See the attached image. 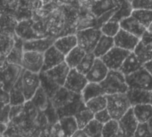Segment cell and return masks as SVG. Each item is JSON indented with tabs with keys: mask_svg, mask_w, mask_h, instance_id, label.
Returning a JSON list of instances; mask_svg holds the SVG:
<instances>
[{
	"mask_svg": "<svg viewBox=\"0 0 152 137\" xmlns=\"http://www.w3.org/2000/svg\"><path fill=\"white\" fill-rule=\"evenodd\" d=\"M51 101L60 119L67 116H75L86 106L82 94L70 91L65 86H61Z\"/></svg>",
	"mask_w": 152,
	"mask_h": 137,
	"instance_id": "obj_1",
	"label": "cell"
},
{
	"mask_svg": "<svg viewBox=\"0 0 152 137\" xmlns=\"http://www.w3.org/2000/svg\"><path fill=\"white\" fill-rule=\"evenodd\" d=\"M105 95L126 93L129 86L126 80V76L119 70H110L107 77L100 83Z\"/></svg>",
	"mask_w": 152,
	"mask_h": 137,
	"instance_id": "obj_2",
	"label": "cell"
},
{
	"mask_svg": "<svg viewBox=\"0 0 152 137\" xmlns=\"http://www.w3.org/2000/svg\"><path fill=\"white\" fill-rule=\"evenodd\" d=\"M107 95V109L112 119L119 120L126 111L132 107L131 103L126 95V93L106 95Z\"/></svg>",
	"mask_w": 152,
	"mask_h": 137,
	"instance_id": "obj_3",
	"label": "cell"
},
{
	"mask_svg": "<svg viewBox=\"0 0 152 137\" xmlns=\"http://www.w3.org/2000/svg\"><path fill=\"white\" fill-rule=\"evenodd\" d=\"M76 35L77 37V45L84 49L86 53H91L94 52L102 35V32L100 29L88 28L77 30Z\"/></svg>",
	"mask_w": 152,
	"mask_h": 137,
	"instance_id": "obj_4",
	"label": "cell"
},
{
	"mask_svg": "<svg viewBox=\"0 0 152 137\" xmlns=\"http://www.w3.org/2000/svg\"><path fill=\"white\" fill-rule=\"evenodd\" d=\"M23 71L21 65L5 62L1 67V89L10 92Z\"/></svg>",
	"mask_w": 152,
	"mask_h": 137,
	"instance_id": "obj_5",
	"label": "cell"
},
{
	"mask_svg": "<svg viewBox=\"0 0 152 137\" xmlns=\"http://www.w3.org/2000/svg\"><path fill=\"white\" fill-rule=\"evenodd\" d=\"M126 80L129 88L152 90V76L144 66L132 74L126 76Z\"/></svg>",
	"mask_w": 152,
	"mask_h": 137,
	"instance_id": "obj_6",
	"label": "cell"
},
{
	"mask_svg": "<svg viewBox=\"0 0 152 137\" xmlns=\"http://www.w3.org/2000/svg\"><path fill=\"white\" fill-rule=\"evenodd\" d=\"M130 53L131 51L115 45L102 57V60L110 70H119Z\"/></svg>",
	"mask_w": 152,
	"mask_h": 137,
	"instance_id": "obj_7",
	"label": "cell"
},
{
	"mask_svg": "<svg viewBox=\"0 0 152 137\" xmlns=\"http://www.w3.org/2000/svg\"><path fill=\"white\" fill-rule=\"evenodd\" d=\"M118 122L119 132L118 136H134L139 125V121L134 114L133 106L118 120Z\"/></svg>",
	"mask_w": 152,
	"mask_h": 137,
	"instance_id": "obj_8",
	"label": "cell"
},
{
	"mask_svg": "<svg viewBox=\"0 0 152 137\" xmlns=\"http://www.w3.org/2000/svg\"><path fill=\"white\" fill-rule=\"evenodd\" d=\"M22 86L23 92L27 101L32 99L37 89L41 86V79L39 73H35L27 70H23L22 74Z\"/></svg>",
	"mask_w": 152,
	"mask_h": 137,
	"instance_id": "obj_9",
	"label": "cell"
},
{
	"mask_svg": "<svg viewBox=\"0 0 152 137\" xmlns=\"http://www.w3.org/2000/svg\"><path fill=\"white\" fill-rule=\"evenodd\" d=\"M44 65V53L36 51H24L21 66L24 70L39 73Z\"/></svg>",
	"mask_w": 152,
	"mask_h": 137,
	"instance_id": "obj_10",
	"label": "cell"
},
{
	"mask_svg": "<svg viewBox=\"0 0 152 137\" xmlns=\"http://www.w3.org/2000/svg\"><path fill=\"white\" fill-rule=\"evenodd\" d=\"M88 82L89 81L86 76L79 72L76 68H74V69H70V71L67 77V79L63 86L75 93L82 94L84 88L86 87Z\"/></svg>",
	"mask_w": 152,
	"mask_h": 137,
	"instance_id": "obj_11",
	"label": "cell"
},
{
	"mask_svg": "<svg viewBox=\"0 0 152 137\" xmlns=\"http://www.w3.org/2000/svg\"><path fill=\"white\" fill-rule=\"evenodd\" d=\"M140 40H141L140 37H136L135 35L123 29H120L118 34L114 37V42H115L116 46L121 47L123 49H126L131 52H133L135 49Z\"/></svg>",
	"mask_w": 152,
	"mask_h": 137,
	"instance_id": "obj_12",
	"label": "cell"
},
{
	"mask_svg": "<svg viewBox=\"0 0 152 137\" xmlns=\"http://www.w3.org/2000/svg\"><path fill=\"white\" fill-rule=\"evenodd\" d=\"M34 21L33 20H21L19 21L14 29L15 33L17 36H19L20 38H22L24 41L27 40H32L36 38H41L45 37L39 35L33 27Z\"/></svg>",
	"mask_w": 152,
	"mask_h": 137,
	"instance_id": "obj_13",
	"label": "cell"
},
{
	"mask_svg": "<svg viewBox=\"0 0 152 137\" xmlns=\"http://www.w3.org/2000/svg\"><path fill=\"white\" fill-rule=\"evenodd\" d=\"M56 38L57 37L53 36H47L41 38L24 41L23 43L24 51H36L44 53L48 48L53 45Z\"/></svg>",
	"mask_w": 152,
	"mask_h": 137,
	"instance_id": "obj_14",
	"label": "cell"
},
{
	"mask_svg": "<svg viewBox=\"0 0 152 137\" xmlns=\"http://www.w3.org/2000/svg\"><path fill=\"white\" fill-rule=\"evenodd\" d=\"M65 57L66 55H64L59 49H57L54 45H52L44 53V65L42 71L48 70L65 62Z\"/></svg>",
	"mask_w": 152,
	"mask_h": 137,
	"instance_id": "obj_15",
	"label": "cell"
},
{
	"mask_svg": "<svg viewBox=\"0 0 152 137\" xmlns=\"http://www.w3.org/2000/svg\"><path fill=\"white\" fill-rule=\"evenodd\" d=\"M110 69L102 60V58H97L94 61V63L89 72L86 75L89 82L101 83L108 75Z\"/></svg>",
	"mask_w": 152,
	"mask_h": 137,
	"instance_id": "obj_16",
	"label": "cell"
},
{
	"mask_svg": "<svg viewBox=\"0 0 152 137\" xmlns=\"http://www.w3.org/2000/svg\"><path fill=\"white\" fill-rule=\"evenodd\" d=\"M69 71H70V67L68 65L66 62H63L61 64L48 70H45V72L52 80H53L59 86H63Z\"/></svg>",
	"mask_w": 152,
	"mask_h": 137,
	"instance_id": "obj_17",
	"label": "cell"
},
{
	"mask_svg": "<svg viewBox=\"0 0 152 137\" xmlns=\"http://www.w3.org/2000/svg\"><path fill=\"white\" fill-rule=\"evenodd\" d=\"M119 23H120L121 29H123L135 35L136 37H138L140 38L142 37L144 32L147 30V28L144 27L142 25V23H141L133 15H131V16H129L127 18H125Z\"/></svg>",
	"mask_w": 152,
	"mask_h": 137,
	"instance_id": "obj_18",
	"label": "cell"
},
{
	"mask_svg": "<svg viewBox=\"0 0 152 137\" xmlns=\"http://www.w3.org/2000/svg\"><path fill=\"white\" fill-rule=\"evenodd\" d=\"M126 95L132 106L142 103H151V91L149 90L129 88L126 92Z\"/></svg>",
	"mask_w": 152,
	"mask_h": 137,
	"instance_id": "obj_19",
	"label": "cell"
},
{
	"mask_svg": "<svg viewBox=\"0 0 152 137\" xmlns=\"http://www.w3.org/2000/svg\"><path fill=\"white\" fill-rule=\"evenodd\" d=\"M57 49H59L64 55H67L73 48L77 45V37L76 34H69L57 37L54 44Z\"/></svg>",
	"mask_w": 152,
	"mask_h": 137,
	"instance_id": "obj_20",
	"label": "cell"
},
{
	"mask_svg": "<svg viewBox=\"0 0 152 137\" xmlns=\"http://www.w3.org/2000/svg\"><path fill=\"white\" fill-rule=\"evenodd\" d=\"M23 43H24V40L22 38H20L19 36H17V34H16L14 46L11 50V52L6 55V62H7L21 65L23 54H24Z\"/></svg>",
	"mask_w": 152,
	"mask_h": 137,
	"instance_id": "obj_21",
	"label": "cell"
},
{
	"mask_svg": "<svg viewBox=\"0 0 152 137\" xmlns=\"http://www.w3.org/2000/svg\"><path fill=\"white\" fill-rule=\"evenodd\" d=\"M24 70V69H23ZM22 74L23 71L20 75V77L19 78V79L17 80V82L15 83V85L12 87V89L10 90V96H11V103L10 104L12 105H20V104H24L27 100L25 98L24 95V92H23V86H22Z\"/></svg>",
	"mask_w": 152,
	"mask_h": 137,
	"instance_id": "obj_22",
	"label": "cell"
},
{
	"mask_svg": "<svg viewBox=\"0 0 152 137\" xmlns=\"http://www.w3.org/2000/svg\"><path fill=\"white\" fill-rule=\"evenodd\" d=\"M142 66H143V64L140 62V60L135 55V53L134 52H131L130 54L126 57V59L123 62V64L120 67L119 70L125 76H127V75H130L133 72L138 70Z\"/></svg>",
	"mask_w": 152,
	"mask_h": 137,
	"instance_id": "obj_23",
	"label": "cell"
},
{
	"mask_svg": "<svg viewBox=\"0 0 152 137\" xmlns=\"http://www.w3.org/2000/svg\"><path fill=\"white\" fill-rule=\"evenodd\" d=\"M114 46H115L114 37L102 34L94 50V53L97 58H102Z\"/></svg>",
	"mask_w": 152,
	"mask_h": 137,
	"instance_id": "obj_24",
	"label": "cell"
},
{
	"mask_svg": "<svg viewBox=\"0 0 152 137\" xmlns=\"http://www.w3.org/2000/svg\"><path fill=\"white\" fill-rule=\"evenodd\" d=\"M116 6L118 4L115 0H94L91 6V12L97 18Z\"/></svg>",
	"mask_w": 152,
	"mask_h": 137,
	"instance_id": "obj_25",
	"label": "cell"
},
{
	"mask_svg": "<svg viewBox=\"0 0 152 137\" xmlns=\"http://www.w3.org/2000/svg\"><path fill=\"white\" fill-rule=\"evenodd\" d=\"M59 123L64 136H73L75 132L79 129L75 116H67L61 118Z\"/></svg>",
	"mask_w": 152,
	"mask_h": 137,
	"instance_id": "obj_26",
	"label": "cell"
},
{
	"mask_svg": "<svg viewBox=\"0 0 152 137\" xmlns=\"http://www.w3.org/2000/svg\"><path fill=\"white\" fill-rule=\"evenodd\" d=\"M31 102L33 103V104L37 107V109L39 111L44 112L46 110V108L48 107V105L51 102V99L48 96V95L45 93L44 88L40 86V87L37 89V91L32 97Z\"/></svg>",
	"mask_w": 152,
	"mask_h": 137,
	"instance_id": "obj_27",
	"label": "cell"
},
{
	"mask_svg": "<svg viewBox=\"0 0 152 137\" xmlns=\"http://www.w3.org/2000/svg\"><path fill=\"white\" fill-rule=\"evenodd\" d=\"M102 95H105V92L102 86H101V84L96 82H88L82 92V95L85 103L88 102L89 100L96 96Z\"/></svg>",
	"mask_w": 152,
	"mask_h": 137,
	"instance_id": "obj_28",
	"label": "cell"
},
{
	"mask_svg": "<svg viewBox=\"0 0 152 137\" xmlns=\"http://www.w3.org/2000/svg\"><path fill=\"white\" fill-rule=\"evenodd\" d=\"M86 52L82 49L80 46L77 45L75 48H73L65 57V62L68 63V65L70 67V69L77 68V65L81 62L83 58L86 56Z\"/></svg>",
	"mask_w": 152,
	"mask_h": 137,
	"instance_id": "obj_29",
	"label": "cell"
},
{
	"mask_svg": "<svg viewBox=\"0 0 152 137\" xmlns=\"http://www.w3.org/2000/svg\"><path fill=\"white\" fill-rule=\"evenodd\" d=\"M134 114L139 121V123L148 122L152 118V104L151 103H142L133 106Z\"/></svg>",
	"mask_w": 152,
	"mask_h": 137,
	"instance_id": "obj_30",
	"label": "cell"
},
{
	"mask_svg": "<svg viewBox=\"0 0 152 137\" xmlns=\"http://www.w3.org/2000/svg\"><path fill=\"white\" fill-rule=\"evenodd\" d=\"M40 75V79H41V86L44 88L45 93L48 95L50 99H52L54 95L57 93V91L60 89L61 86H59L57 83H55L53 80H52L45 71L39 72Z\"/></svg>",
	"mask_w": 152,
	"mask_h": 137,
	"instance_id": "obj_31",
	"label": "cell"
},
{
	"mask_svg": "<svg viewBox=\"0 0 152 137\" xmlns=\"http://www.w3.org/2000/svg\"><path fill=\"white\" fill-rule=\"evenodd\" d=\"M133 52L142 64L152 60V45H147L141 40Z\"/></svg>",
	"mask_w": 152,
	"mask_h": 137,
	"instance_id": "obj_32",
	"label": "cell"
},
{
	"mask_svg": "<svg viewBox=\"0 0 152 137\" xmlns=\"http://www.w3.org/2000/svg\"><path fill=\"white\" fill-rule=\"evenodd\" d=\"M133 11H134V8L132 6L131 2L126 0L125 2H123L119 5L118 9L117 10V12H115V14L112 16V18L110 19V21H115L120 22L125 18H127V17L131 16Z\"/></svg>",
	"mask_w": 152,
	"mask_h": 137,
	"instance_id": "obj_33",
	"label": "cell"
},
{
	"mask_svg": "<svg viewBox=\"0 0 152 137\" xmlns=\"http://www.w3.org/2000/svg\"><path fill=\"white\" fill-rule=\"evenodd\" d=\"M107 103H108L107 95H99V96H96V97L89 100L88 102L86 103V105L95 114L96 112L106 109Z\"/></svg>",
	"mask_w": 152,
	"mask_h": 137,
	"instance_id": "obj_34",
	"label": "cell"
},
{
	"mask_svg": "<svg viewBox=\"0 0 152 137\" xmlns=\"http://www.w3.org/2000/svg\"><path fill=\"white\" fill-rule=\"evenodd\" d=\"M75 118L77 119V126L79 129H84L85 127L94 119V113L86 106L81 110L80 111H78L76 115Z\"/></svg>",
	"mask_w": 152,
	"mask_h": 137,
	"instance_id": "obj_35",
	"label": "cell"
},
{
	"mask_svg": "<svg viewBox=\"0 0 152 137\" xmlns=\"http://www.w3.org/2000/svg\"><path fill=\"white\" fill-rule=\"evenodd\" d=\"M103 125L97 119H94L91 120L83 129L87 136L89 137H101L102 136V129H103Z\"/></svg>",
	"mask_w": 152,
	"mask_h": 137,
	"instance_id": "obj_36",
	"label": "cell"
},
{
	"mask_svg": "<svg viewBox=\"0 0 152 137\" xmlns=\"http://www.w3.org/2000/svg\"><path fill=\"white\" fill-rule=\"evenodd\" d=\"M132 15L135 17L144 27H148L152 23V9H138L134 10Z\"/></svg>",
	"mask_w": 152,
	"mask_h": 137,
	"instance_id": "obj_37",
	"label": "cell"
},
{
	"mask_svg": "<svg viewBox=\"0 0 152 137\" xmlns=\"http://www.w3.org/2000/svg\"><path fill=\"white\" fill-rule=\"evenodd\" d=\"M95 59H96V56L94 55V52L86 53V56L83 58V60L81 61V62L77 65V67L76 69L79 72L86 75L89 72V70H91V68L93 67Z\"/></svg>",
	"mask_w": 152,
	"mask_h": 137,
	"instance_id": "obj_38",
	"label": "cell"
},
{
	"mask_svg": "<svg viewBox=\"0 0 152 137\" xmlns=\"http://www.w3.org/2000/svg\"><path fill=\"white\" fill-rule=\"evenodd\" d=\"M119 132V122L117 119H111L103 125L102 137L118 136Z\"/></svg>",
	"mask_w": 152,
	"mask_h": 137,
	"instance_id": "obj_39",
	"label": "cell"
},
{
	"mask_svg": "<svg viewBox=\"0 0 152 137\" xmlns=\"http://www.w3.org/2000/svg\"><path fill=\"white\" fill-rule=\"evenodd\" d=\"M120 29H121V26L118 21H109L108 22L103 24L100 29L102 30V34H105L107 36L114 37L118 34V32L120 30Z\"/></svg>",
	"mask_w": 152,
	"mask_h": 137,
	"instance_id": "obj_40",
	"label": "cell"
},
{
	"mask_svg": "<svg viewBox=\"0 0 152 137\" xmlns=\"http://www.w3.org/2000/svg\"><path fill=\"white\" fill-rule=\"evenodd\" d=\"M118 7H119V5H118V6H116L115 8H113V9L108 11L107 12L103 13V14L101 15L100 17H97V18H96V21H95V27H94V28H96V29H101L102 26L103 24H105L106 22H108L109 21H110V19H111L112 16L115 14V12H117V10L118 9Z\"/></svg>",
	"mask_w": 152,
	"mask_h": 137,
	"instance_id": "obj_41",
	"label": "cell"
},
{
	"mask_svg": "<svg viewBox=\"0 0 152 137\" xmlns=\"http://www.w3.org/2000/svg\"><path fill=\"white\" fill-rule=\"evenodd\" d=\"M44 113L47 117V119H48V122H49L50 125H54V124H56V123L59 122L60 118H59V115H58L55 108L53 107V105L52 103V101L50 102L48 107L44 111Z\"/></svg>",
	"mask_w": 152,
	"mask_h": 137,
	"instance_id": "obj_42",
	"label": "cell"
},
{
	"mask_svg": "<svg viewBox=\"0 0 152 137\" xmlns=\"http://www.w3.org/2000/svg\"><path fill=\"white\" fill-rule=\"evenodd\" d=\"M134 136H152V132L148 122L139 123Z\"/></svg>",
	"mask_w": 152,
	"mask_h": 137,
	"instance_id": "obj_43",
	"label": "cell"
},
{
	"mask_svg": "<svg viewBox=\"0 0 152 137\" xmlns=\"http://www.w3.org/2000/svg\"><path fill=\"white\" fill-rule=\"evenodd\" d=\"M131 4L134 10L152 9V0H133Z\"/></svg>",
	"mask_w": 152,
	"mask_h": 137,
	"instance_id": "obj_44",
	"label": "cell"
},
{
	"mask_svg": "<svg viewBox=\"0 0 152 137\" xmlns=\"http://www.w3.org/2000/svg\"><path fill=\"white\" fill-rule=\"evenodd\" d=\"M94 119H97L98 121H100L101 123L105 124V123H107L108 121H110L112 118H111V116H110V114L108 109L106 108V109H104V110H102V111H100L96 112V113L94 114Z\"/></svg>",
	"mask_w": 152,
	"mask_h": 137,
	"instance_id": "obj_45",
	"label": "cell"
},
{
	"mask_svg": "<svg viewBox=\"0 0 152 137\" xmlns=\"http://www.w3.org/2000/svg\"><path fill=\"white\" fill-rule=\"evenodd\" d=\"M11 104H6L4 107L1 108V117H0V122L4 124L10 123V111H11Z\"/></svg>",
	"mask_w": 152,
	"mask_h": 137,
	"instance_id": "obj_46",
	"label": "cell"
},
{
	"mask_svg": "<svg viewBox=\"0 0 152 137\" xmlns=\"http://www.w3.org/2000/svg\"><path fill=\"white\" fill-rule=\"evenodd\" d=\"M1 108L4 107L6 104H10L11 103V96L10 93L8 91H5L4 89H1Z\"/></svg>",
	"mask_w": 152,
	"mask_h": 137,
	"instance_id": "obj_47",
	"label": "cell"
},
{
	"mask_svg": "<svg viewBox=\"0 0 152 137\" xmlns=\"http://www.w3.org/2000/svg\"><path fill=\"white\" fill-rule=\"evenodd\" d=\"M141 41H142L143 43H145L147 45H152V32L147 29L144 32V34L142 35V37H141Z\"/></svg>",
	"mask_w": 152,
	"mask_h": 137,
	"instance_id": "obj_48",
	"label": "cell"
},
{
	"mask_svg": "<svg viewBox=\"0 0 152 137\" xmlns=\"http://www.w3.org/2000/svg\"><path fill=\"white\" fill-rule=\"evenodd\" d=\"M7 128H8V125H7V124L1 123V122H0V136L3 137L5 131L7 130Z\"/></svg>",
	"mask_w": 152,
	"mask_h": 137,
	"instance_id": "obj_49",
	"label": "cell"
},
{
	"mask_svg": "<svg viewBox=\"0 0 152 137\" xmlns=\"http://www.w3.org/2000/svg\"><path fill=\"white\" fill-rule=\"evenodd\" d=\"M73 136L75 137H86L87 136V135L86 134V132L83 130V129H77L76 132H75V134L73 135Z\"/></svg>",
	"mask_w": 152,
	"mask_h": 137,
	"instance_id": "obj_50",
	"label": "cell"
},
{
	"mask_svg": "<svg viewBox=\"0 0 152 137\" xmlns=\"http://www.w3.org/2000/svg\"><path fill=\"white\" fill-rule=\"evenodd\" d=\"M143 66L149 70V72L151 74L152 76V60H151V61H149V62H147L146 63H144L143 64Z\"/></svg>",
	"mask_w": 152,
	"mask_h": 137,
	"instance_id": "obj_51",
	"label": "cell"
},
{
	"mask_svg": "<svg viewBox=\"0 0 152 137\" xmlns=\"http://www.w3.org/2000/svg\"><path fill=\"white\" fill-rule=\"evenodd\" d=\"M148 124H149V127H150V128H151V130L152 132V118L148 121Z\"/></svg>",
	"mask_w": 152,
	"mask_h": 137,
	"instance_id": "obj_52",
	"label": "cell"
},
{
	"mask_svg": "<svg viewBox=\"0 0 152 137\" xmlns=\"http://www.w3.org/2000/svg\"><path fill=\"white\" fill-rule=\"evenodd\" d=\"M148 29L149 31H151V32H152V23H151V25H150V26H149V27H148V29Z\"/></svg>",
	"mask_w": 152,
	"mask_h": 137,
	"instance_id": "obj_53",
	"label": "cell"
},
{
	"mask_svg": "<svg viewBox=\"0 0 152 137\" xmlns=\"http://www.w3.org/2000/svg\"><path fill=\"white\" fill-rule=\"evenodd\" d=\"M151 103L152 104V90H151Z\"/></svg>",
	"mask_w": 152,
	"mask_h": 137,
	"instance_id": "obj_54",
	"label": "cell"
},
{
	"mask_svg": "<svg viewBox=\"0 0 152 137\" xmlns=\"http://www.w3.org/2000/svg\"><path fill=\"white\" fill-rule=\"evenodd\" d=\"M127 1H129V2H132L133 0H127Z\"/></svg>",
	"mask_w": 152,
	"mask_h": 137,
	"instance_id": "obj_55",
	"label": "cell"
}]
</instances>
